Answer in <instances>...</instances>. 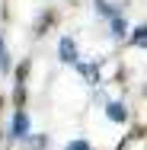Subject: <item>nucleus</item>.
<instances>
[{
	"mask_svg": "<svg viewBox=\"0 0 147 150\" xmlns=\"http://www.w3.org/2000/svg\"><path fill=\"white\" fill-rule=\"evenodd\" d=\"M74 67H77V70H80L83 77H87V80H89V83H93V86L99 83V64H96V61H93V64H80V61H77Z\"/></svg>",
	"mask_w": 147,
	"mask_h": 150,
	"instance_id": "obj_4",
	"label": "nucleus"
},
{
	"mask_svg": "<svg viewBox=\"0 0 147 150\" xmlns=\"http://www.w3.org/2000/svg\"><path fill=\"white\" fill-rule=\"evenodd\" d=\"M131 45L134 48H147V26H138L131 32Z\"/></svg>",
	"mask_w": 147,
	"mask_h": 150,
	"instance_id": "obj_6",
	"label": "nucleus"
},
{
	"mask_svg": "<svg viewBox=\"0 0 147 150\" xmlns=\"http://www.w3.org/2000/svg\"><path fill=\"white\" fill-rule=\"evenodd\" d=\"M109 23H112V35H115V38H125V35H128V23H125V16H121V13L109 16Z\"/></svg>",
	"mask_w": 147,
	"mask_h": 150,
	"instance_id": "obj_5",
	"label": "nucleus"
},
{
	"mask_svg": "<svg viewBox=\"0 0 147 150\" xmlns=\"http://www.w3.org/2000/svg\"><path fill=\"white\" fill-rule=\"evenodd\" d=\"M48 147V137H35V141H32V150H45Z\"/></svg>",
	"mask_w": 147,
	"mask_h": 150,
	"instance_id": "obj_9",
	"label": "nucleus"
},
{
	"mask_svg": "<svg viewBox=\"0 0 147 150\" xmlns=\"http://www.w3.org/2000/svg\"><path fill=\"white\" fill-rule=\"evenodd\" d=\"M10 134H13V141H26V137H29V115H26L23 109H16V115H13V128H10Z\"/></svg>",
	"mask_w": 147,
	"mask_h": 150,
	"instance_id": "obj_1",
	"label": "nucleus"
},
{
	"mask_svg": "<svg viewBox=\"0 0 147 150\" xmlns=\"http://www.w3.org/2000/svg\"><path fill=\"white\" fill-rule=\"evenodd\" d=\"M0 70H3V74L10 70V51H6V42H3V32H0Z\"/></svg>",
	"mask_w": 147,
	"mask_h": 150,
	"instance_id": "obj_7",
	"label": "nucleus"
},
{
	"mask_svg": "<svg viewBox=\"0 0 147 150\" xmlns=\"http://www.w3.org/2000/svg\"><path fill=\"white\" fill-rule=\"evenodd\" d=\"M64 150H89V144H87V141H70Z\"/></svg>",
	"mask_w": 147,
	"mask_h": 150,
	"instance_id": "obj_8",
	"label": "nucleus"
},
{
	"mask_svg": "<svg viewBox=\"0 0 147 150\" xmlns=\"http://www.w3.org/2000/svg\"><path fill=\"white\" fill-rule=\"evenodd\" d=\"M106 115H109V121H125L128 118V109H125V102L112 99V102H106Z\"/></svg>",
	"mask_w": 147,
	"mask_h": 150,
	"instance_id": "obj_3",
	"label": "nucleus"
},
{
	"mask_svg": "<svg viewBox=\"0 0 147 150\" xmlns=\"http://www.w3.org/2000/svg\"><path fill=\"white\" fill-rule=\"evenodd\" d=\"M58 54H61V61H64V64H77V45H74V38H70V35H64V38H61V45H58Z\"/></svg>",
	"mask_w": 147,
	"mask_h": 150,
	"instance_id": "obj_2",
	"label": "nucleus"
}]
</instances>
